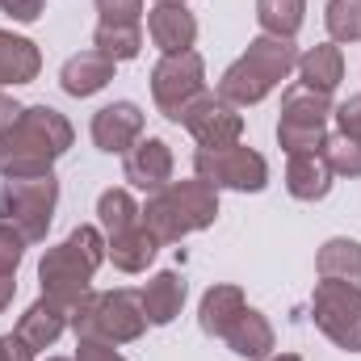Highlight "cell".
Wrapping results in <instances>:
<instances>
[{
  "instance_id": "obj_1",
  "label": "cell",
  "mask_w": 361,
  "mask_h": 361,
  "mask_svg": "<svg viewBox=\"0 0 361 361\" xmlns=\"http://www.w3.org/2000/svg\"><path fill=\"white\" fill-rule=\"evenodd\" d=\"M76 130L55 105H25L0 139V177H47L68 156Z\"/></svg>"
},
{
  "instance_id": "obj_2",
  "label": "cell",
  "mask_w": 361,
  "mask_h": 361,
  "mask_svg": "<svg viewBox=\"0 0 361 361\" xmlns=\"http://www.w3.org/2000/svg\"><path fill=\"white\" fill-rule=\"evenodd\" d=\"M105 231L101 227H72V235L55 248L42 252L38 261V286L51 302H59L68 315H76V307L92 294V273L105 265Z\"/></svg>"
},
{
  "instance_id": "obj_3",
  "label": "cell",
  "mask_w": 361,
  "mask_h": 361,
  "mask_svg": "<svg viewBox=\"0 0 361 361\" xmlns=\"http://www.w3.org/2000/svg\"><path fill=\"white\" fill-rule=\"evenodd\" d=\"M298 68V47L294 38H273L261 34L248 42V51L219 76V97L231 101L235 109H248V105H261L281 80H290V72Z\"/></svg>"
},
{
  "instance_id": "obj_4",
  "label": "cell",
  "mask_w": 361,
  "mask_h": 361,
  "mask_svg": "<svg viewBox=\"0 0 361 361\" xmlns=\"http://www.w3.org/2000/svg\"><path fill=\"white\" fill-rule=\"evenodd\" d=\"M219 219V189L206 185V180H169L164 189L147 193V206H143V223L147 231L164 244H177L193 231H206L214 227Z\"/></svg>"
},
{
  "instance_id": "obj_5",
  "label": "cell",
  "mask_w": 361,
  "mask_h": 361,
  "mask_svg": "<svg viewBox=\"0 0 361 361\" xmlns=\"http://www.w3.org/2000/svg\"><path fill=\"white\" fill-rule=\"evenodd\" d=\"M76 341H105V345H130L147 332V311L139 290H92L72 315Z\"/></svg>"
},
{
  "instance_id": "obj_6",
  "label": "cell",
  "mask_w": 361,
  "mask_h": 361,
  "mask_svg": "<svg viewBox=\"0 0 361 361\" xmlns=\"http://www.w3.org/2000/svg\"><path fill=\"white\" fill-rule=\"evenodd\" d=\"M59 206V180L47 177H8L0 185V223L17 227L25 244H42Z\"/></svg>"
},
{
  "instance_id": "obj_7",
  "label": "cell",
  "mask_w": 361,
  "mask_h": 361,
  "mask_svg": "<svg viewBox=\"0 0 361 361\" xmlns=\"http://www.w3.org/2000/svg\"><path fill=\"white\" fill-rule=\"evenodd\" d=\"M332 97L315 92L307 85H290L281 92V118H277V143L286 156L298 152H324L328 143V122H332Z\"/></svg>"
},
{
  "instance_id": "obj_8",
  "label": "cell",
  "mask_w": 361,
  "mask_h": 361,
  "mask_svg": "<svg viewBox=\"0 0 361 361\" xmlns=\"http://www.w3.org/2000/svg\"><path fill=\"white\" fill-rule=\"evenodd\" d=\"M193 177L214 185V189H235V193H261L269 185V160L244 143L231 147H197L193 156Z\"/></svg>"
},
{
  "instance_id": "obj_9",
  "label": "cell",
  "mask_w": 361,
  "mask_h": 361,
  "mask_svg": "<svg viewBox=\"0 0 361 361\" xmlns=\"http://www.w3.org/2000/svg\"><path fill=\"white\" fill-rule=\"evenodd\" d=\"M311 319L336 349L361 353V286L319 277L311 294Z\"/></svg>"
},
{
  "instance_id": "obj_10",
  "label": "cell",
  "mask_w": 361,
  "mask_h": 361,
  "mask_svg": "<svg viewBox=\"0 0 361 361\" xmlns=\"http://www.w3.org/2000/svg\"><path fill=\"white\" fill-rule=\"evenodd\" d=\"M202 92H206V63H202L197 51L160 55V63L152 68V101L169 122H180V114Z\"/></svg>"
},
{
  "instance_id": "obj_11",
  "label": "cell",
  "mask_w": 361,
  "mask_h": 361,
  "mask_svg": "<svg viewBox=\"0 0 361 361\" xmlns=\"http://www.w3.org/2000/svg\"><path fill=\"white\" fill-rule=\"evenodd\" d=\"M177 126H185L193 139H197V147H231V143H240V135H244V114L231 105V101H223L219 92H202L185 114H180Z\"/></svg>"
},
{
  "instance_id": "obj_12",
  "label": "cell",
  "mask_w": 361,
  "mask_h": 361,
  "mask_svg": "<svg viewBox=\"0 0 361 361\" xmlns=\"http://www.w3.org/2000/svg\"><path fill=\"white\" fill-rule=\"evenodd\" d=\"M89 135L105 156H126L143 139V109L135 101H109L92 114Z\"/></svg>"
},
{
  "instance_id": "obj_13",
  "label": "cell",
  "mask_w": 361,
  "mask_h": 361,
  "mask_svg": "<svg viewBox=\"0 0 361 361\" xmlns=\"http://www.w3.org/2000/svg\"><path fill=\"white\" fill-rule=\"evenodd\" d=\"M173 169H177L173 147H169L164 139H156V135L139 139V143L126 152V160H122V177L130 180L135 189H143V193L164 189V185L173 180Z\"/></svg>"
},
{
  "instance_id": "obj_14",
  "label": "cell",
  "mask_w": 361,
  "mask_h": 361,
  "mask_svg": "<svg viewBox=\"0 0 361 361\" xmlns=\"http://www.w3.org/2000/svg\"><path fill=\"white\" fill-rule=\"evenodd\" d=\"M147 38L160 47V55L193 51V42H197V17L180 0H156V8L147 13Z\"/></svg>"
},
{
  "instance_id": "obj_15",
  "label": "cell",
  "mask_w": 361,
  "mask_h": 361,
  "mask_svg": "<svg viewBox=\"0 0 361 361\" xmlns=\"http://www.w3.org/2000/svg\"><path fill=\"white\" fill-rule=\"evenodd\" d=\"M68 328H72V315H68L59 302H51V298L42 294L38 302H30V307H25V315L17 319V328H13V332H17L34 353H42V349H51Z\"/></svg>"
},
{
  "instance_id": "obj_16",
  "label": "cell",
  "mask_w": 361,
  "mask_h": 361,
  "mask_svg": "<svg viewBox=\"0 0 361 361\" xmlns=\"http://www.w3.org/2000/svg\"><path fill=\"white\" fill-rule=\"evenodd\" d=\"M332 177L336 173H332V164H328L324 152H298L286 164V189L298 202H324L332 193Z\"/></svg>"
},
{
  "instance_id": "obj_17",
  "label": "cell",
  "mask_w": 361,
  "mask_h": 361,
  "mask_svg": "<svg viewBox=\"0 0 361 361\" xmlns=\"http://www.w3.org/2000/svg\"><path fill=\"white\" fill-rule=\"evenodd\" d=\"M42 72V51L38 42L0 30V89H17V85H34Z\"/></svg>"
},
{
  "instance_id": "obj_18",
  "label": "cell",
  "mask_w": 361,
  "mask_h": 361,
  "mask_svg": "<svg viewBox=\"0 0 361 361\" xmlns=\"http://www.w3.org/2000/svg\"><path fill=\"white\" fill-rule=\"evenodd\" d=\"M114 59H105L101 51H80V55H72L63 68H59V89L68 92V97H97V92L105 89L109 80H114Z\"/></svg>"
},
{
  "instance_id": "obj_19",
  "label": "cell",
  "mask_w": 361,
  "mask_h": 361,
  "mask_svg": "<svg viewBox=\"0 0 361 361\" xmlns=\"http://www.w3.org/2000/svg\"><path fill=\"white\" fill-rule=\"evenodd\" d=\"M185 294H189V286H185V277L177 269H160L147 277V286L139 290V298H143V311H147V324H156V328H164V324H173L180 315V307H185Z\"/></svg>"
},
{
  "instance_id": "obj_20",
  "label": "cell",
  "mask_w": 361,
  "mask_h": 361,
  "mask_svg": "<svg viewBox=\"0 0 361 361\" xmlns=\"http://www.w3.org/2000/svg\"><path fill=\"white\" fill-rule=\"evenodd\" d=\"M248 307V298H244V290L240 286H231V281H214L206 294H202V302H197V324H202V332L206 336H227V328L240 319V311Z\"/></svg>"
},
{
  "instance_id": "obj_21",
  "label": "cell",
  "mask_w": 361,
  "mask_h": 361,
  "mask_svg": "<svg viewBox=\"0 0 361 361\" xmlns=\"http://www.w3.org/2000/svg\"><path fill=\"white\" fill-rule=\"evenodd\" d=\"M227 349L235 353V357L244 361H265L277 349V332H273V324L261 315V311H252V307H244L240 311V319L227 328Z\"/></svg>"
},
{
  "instance_id": "obj_22",
  "label": "cell",
  "mask_w": 361,
  "mask_h": 361,
  "mask_svg": "<svg viewBox=\"0 0 361 361\" xmlns=\"http://www.w3.org/2000/svg\"><path fill=\"white\" fill-rule=\"evenodd\" d=\"M294 72H298V85L332 97V92L341 89V80H345V51L336 42H319V47H311V51L298 55Z\"/></svg>"
},
{
  "instance_id": "obj_23",
  "label": "cell",
  "mask_w": 361,
  "mask_h": 361,
  "mask_svg": "<svg viewBox=\"0 0 361 361\" xmlns=\"http://www.w3.org/2000/svg\"><path fill=\"white\" fill-rule=\"evenodd\" d=\"M105 244H109V248H105V261H114L118 273H143L156 261V252H160V240L147 231V223H135L130 231L109 235Z\"/></svg>"
},
{
  "instance_id": "obj_24",
  "label": "cell",
  "mask_w": 361,
  "mask_h": 361,
  "mask_svg": "<svg viewBox=\"0 0 361 361\" xmlns=\"http://www.w3.org/2000/svg\"><path fill=\"white\" fill-rule=\"evenodd\" d=\"M315 273L328 277V281L361 286V240H349V235L324 240V248H319V257H315Z\"/></svg>"
},
{
  "instance_id": "obj_25",
  "label": "cell",
  "mask_w": 361,
  "mask_h": 361,
  "mask_svg": "<svg viewBox=\"0 0 361 361\" xmlns=\"http://www.w3.org/2000/svg\"><path fill=\"white\" fill-rule=\"evenodd\" d=\"M135 223H143V206L130 197V189H105L97 197V227L105 231V240L130 231Z\"/></svg>"
},
{
  "instance_id": "obj_26",
  "label": "cell",
  "mask_w": 361,
  "mask_h": 361,
  "mask_svg": "<svg viewBox=\"0 0 361 361\" xmlns=\"http://www.w3.org/2000/svg\"><path fill=\"white\" fill-rule=\"evenodd\" d=\"M92 51H101V55L114 59V63H130V59H139V51H143V25H109V21H97V30H92Z\"/></svg>"
},
{
  "instance_id": "obj_27",
  "label": "cell",
  "mask_w": 361,
  "mask_h": 361,
  "mask_svg": "<svg viewBox=\"0 0 361 361\" xmlns=\"http://www.w3.org/2000/svg\"><path fill=\"white\" fill-rule=\"evenodd\" d=\"M257 21L273 38H294L307 21V0H257Z\"/></svg>"
},
{
  "instance_id": "obj_28",
  "label": "cell",
  "mask_w": 361,
  "mask_h": 361,
  "mask_svg": "<svg viewBox=\"0 0 361 361\" xmlns=\"http://www.w3.org/2000/svg\"><path fill=\"white\" fill-rule=\"evenodd\" d=\"M324 25H328V38H332L336 47L361 42V0H328Z\"/></svg>"
},
{
  "instance_id": "obj_29",
  "label": "cell",
  "mask_w": 361,
  "mask_h": 361,
  "mask_svg": "<svg viewBox=\"0 0 361 361\" xmlns=\"http://www.w3.org/2000/svg\"><path fill=\"white\" fill-rule=\"evenodd\" d=\"M324 156H328V164H332V173H336V177H349V180L361 177V143H357V139L328 135Z\"/></svg>"
},
{
  "instance_id": "obj_30",
  "label": "cell",
  "mask_w": 361,
  "mask_h": 361,
  "mask_svg": "<svg viewBox=\"0 0 361 361\" xmlns=\"http://www.w3.org/2000/svg\"><path fill=\"white\" fill-rule=\"evenodd\" d=\"M92 4H97L101 21H109V25H139V17H143V0H92Z\"/></svg>"
},
{
  "instance_id": "obj_31",
  "label": "cell",
  "mask_w": 361,
  "mask_h": 361,
  "mask_svg": "<svg viewBox=\"0 0 361 361\" xmlns=\"http://www.w3.org/2000/svg\"><path fill=\"white\" fill-rule=\"evenodd\" d=\"M21 257H25V235L17 227L0 223V273H17Z\"/></svg>"
},
{
  "instance_id": "obj_32",
  "label": "cell",
  "mask_w": 361,
  "mask_h": 361,
  "mask_svg": "<svg viewBox=\"0 0 361 361\" xmlns=\"http://www.w3.org/2000/svg\"><path fill=\"white\" fill-rule=\"evenodd\" d=\"M332 118H336V126H341L345 139H357L361 143V92H353L349 101H341V105L332 109Z\"/></svg>"
},
{
  "instance_id": "obj_33",
  "label": "cell",
  "mask_w": 361,
  "mask_h": 361,
  "mask_svg": "<svg viewBox=\"0 0 361 361\" xmlns=\"http://www.w3.org/2000/svg\"><path fill=\"white\" fill-rule=\"evenodd\" d=\"M72 361H126L118 353V345H105V341H76V357Z\"/></svg>"
},
{
  "instance_id": "obj_34",
  "label": "cell",
  "mask_w": 361,
  "mask_h": 361,
  "mask_svg": "<svg viewBox=\"0 0 361 361\" xmlns=\"http://www.w3.org/2000/svg\"><path fill=\"white\" fill-rule=\"evenodd\" d=\"M42 4H47V0H0V13H8V17L21 21V25H34V21L42 17Z\"/></svg>"
},
{
  "instance_id": "obj_35",
  "label": "cell",
  "mask_w": 361,
  "mask_h": 361,
  "mask_svg": "<svg viewBox=\"0 0 361 361\" xmlns=\"http://www.w3.org/2000/svg\"><path fill=\"white\" fill-rule=\"evenodd\" d=\"M0 361H34V349L17 332H4L0 336Z\"/></svg>"
},
{
  "instance_id": "obj_36",
  "label": "cell",
  "mask_w": 361,
  "mask_h": 361,
  "mask_svg": "<svg viewBox=\"0 0 361 361\" xmlns=\"http://www.w3.org/2000/svg\"><path fill=\"white\" fill-rule=\"evenodd\" d=\"M21 109H25V105H17L8 92H0V139H4V130H8V126L21 118Z\"/></svg>"
},
{
  "instance_id": "obj_37",
  "label": "cell",
  "mask_w": 361,
  "mask_h": 361,
  "mask_svg": "<svg viewBox=\"0 0 361 361\" xmlns=\"http://www.w3.org/2000/svg\"><path fill=\"white\" fill-rule=\"evenodd\" d=\"M13 298H17V273H0V315L13 307Z\"/></svg>"
},
{
  "instance_id": "obj_38",
  "label": "cell",
  "mask_w": 361,
  "mask_h": 361,
  "mask_svg": "<svg viewBox=\"0 0 361 361\" xmlns=\"http://www.w3.org/2000/svg\"><path fill=\"white\" fill-rule=\"evenodd\" d=\"M265 361H302V357H298V353H269Z\"/></svg>"
},
{
  "instance_id": "obj_39",
  "label": "cell",
  "mask_w": 361,
  "mask_h": 361,
  "mask_svg": "<svg viewBox=\"0 0 361 361\" xmlns=\"http://www.w3.org/2000/svg\"><path fill=\"white\" fill-rule=\"evenodd\" d=\"M47 361H68V357H47Z\"/></svg>"
},
{
  "instance_id": "obj_40",
  "label": "cell",
  "mask_w": 361,
  "mask_h": 361,
  "mask_svg": "<svg viewBox=\"0 0 361 361\" xmlns=\"http://www.w3.org/2000/svg\"><path fill=\"white\" fill-rule=\"evenodd\" d=\"M180 4H185V0H180Z\"/></svg>"
}]
</instances>
